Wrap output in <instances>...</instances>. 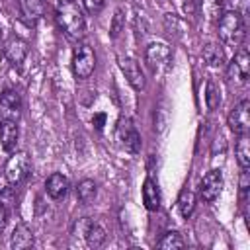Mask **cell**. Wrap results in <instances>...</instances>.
Here are the masks:
<instances>
[{
  "label": "cell",
  "instance_id": "d4e9b609",
  "mask_svg": "<svg viewBox=\"0 0 250 250\" xmlns=\"http://www.w3.org/2000/svg\"><path fill=\"white\" fill-rule=\"evenodd\" d=\"M201 0H184V12H186V16H189V18H195L197 14H199V10H201Z\"/></svg>",
  "mask_w": 250,
  "mask_h": 250
},
{
  "label": "cell",
  "instance_id": "d6986e66",
  "mask_svg": "<svg viewBox=\"0 0 250 250\" xmlns=\"http://www.w3.org/2000/svg\"><path fill=\"white\" fill-rule=\"evenodd\" d=\"M203 59L211 68H221L225 64V51L217 43H207L203 47Z\"/></svg>",
  "mask_w": 250,
  "mask_h": 250
},
{
  "label": "cell",
  "instance_id": "52a82bcc",
  "mask_svg": "<svg viewBox=\"0 0 250 250\" xmlns=\"http://www.w3.org/2000/svg\"><path fill=\"white\" fill-rule=\"evenodd\" d=\"M145 61L154 72H160V70L168 68V64L172 61V51L166 43H150L145 51Z\"/></svg>",
  "mask_w": 250,
  "mask_h": 250
},
{
  "label": "cell",
  "instance_id": "6da1fadb",
  "mask_svg": "<svg viewBox=\"0 0 250 250\" xmlns=\"http://www.w3.org/2000/svg\"><path fill=\"white\" fill-rule=\"evenodd\" d=\"M57 23L61 27V31L72 39V41H80L86 33V20L82 16V10L76 6L74 0H59L57 6Z\"/></svg>",
  "mask_w": 250,
  "mask_h": 250
},
{
  "label": "cell",
  "instance_id": "7c38bea8",
  "mask_svg": "<svg viewBox=\"0 0 250 250\" xmlns=\"http://www.w3.org/2000/svg\"><path fill=\"white\" fill-rule=\"evenodd\" d=\"M119 68L125 74L127 82L135 90H143L145 88V74H143V70H141V66H139V62L135 59H129V57L127 59H119Z\"/></svg>",
  "mask_w": 250,
  "mask_h": 250
},
{
  "label": "cell",
  "instance_id": "e0dca14e",
  "mask_svg": "<svg viewBox=\"0 0 250 250\" xmlns=\"http://www.w3.org/2000/svg\"><path fill=\"white\" fill-rule=\"evenodd\" d=\"M143 203L148 211H156L160 207V191L152 178H146L143 184Z\"/></svg>",
  "mask_w": 250,
  "mask_h": 250
},
{
  "label": "cell",
  "instance_id": "8992f818",
  "mask_svg": "<svg viewBox=\"0 0 250 250\" xmlns=\"http://www.w3.org/2000/svg\"><path fill=\"white\" fill-rule=\"evenodd\" d=\"M227 125L236 135H246L250 131V102L248 100H242L230 109L227 117Z\"/></svg>",
  "mask_w": 250,
  "mask_h": 250
},
{
  "label": "cell",
  "instance_id": "44dd1931",
  "mask_svg": "<svg viewBox=\"0 0 250 250\" xmlns=\"http://www.w3.org/2000/svg\"><path fill=\"white\" fill-rule=\"evenodd\" d=\"M234 154H236V160H238L240 168H248L250 166V139H248V135H240L238 137L236 146H234Z\"/></svg>",
  "mask_w": 250,
  "mask_h": 250
},
{
  "label": "cell",
  "instance_id": "30bf717a",
  "mask_svg": "<svg viewBox=\"0 0 250 250\" xmlns=\"http://www.w3.org/2000/svg\"><path fill=\"white\" fill-rule=\"evenodd\" d=\"M0 115L2 119H12V121H18V117L21 115V98L16 90L6 88L0 94Z\"/></svg>",
  "mask_w": 250,
  "mask_h": 250
},
{
  "label": "cell",
  "instance_id": "4dcf8cb0",
  "mask_svg": "<svg viewBox=\"0 0 250 250\" xmlns=\"http://www.w3.org/2000/svg\"><path fill=\"white\" fill-rule=\"evenodd\" d=\"M102 121H104V115H98V125H96L98 129H102Z\"/></svg>",
  "mask_w": 250,
  "mask_h": 250
},
{
  "label": "cell",
  "instance_id": "ac0fdd59",
  "mask_svg": "<svg viewBox=\"0 0 250 250\" xmlns=\"http://www.w3.org/2000/svg\"><path fill=\"white\" fill-rule=\"evenodd\" d=\"M20 8H21V14L31 21L43 18L47 12V6L43 0H20Z\"/></svg>",
  "mask_w": 250,
  "mask_h": 250
},
{
  "label": "cell",
  "instance_id": "603a6c76",
  "mask_svg": "<svg viewBox=\"0 0 250 250\" xmlns=\"http://www.w3.org/2000/svg\"><path fill=\"white\" fill-rule=\"evenodd\" d=\"M158 248H162V250H176V248H184V238L180 236V232H176V230H168V232H164L162 234V238L158 240V244H156Z\"/></svg>",
  "mask_w": 250,
  "mask_h": 250
},
{
  "label": "cell",
  "instance_id": "4fadbf2b",
  "mask_svg": "<svg viewBox=\"0 0 250 250\" xmlns=\"http://www.w3.org/2000/svg\"><path fill=\"white\" fill-rule=\"evenodd\" d=\"M4 57L14 64L20 66L23 62V59L27 57V43L20 37H12L10 41H6L4 45Z\"/></svg>",
  "mask_w": 250,
  "mask_h": 250
},
{
  "label": "cell",
  "instance_id": "4316f807",
  "mask_svg": "<svg viewBox=\"0 0 250 250\" xmlns=\"http://www.w3.org/2000/svg\"><path fill=\"white\" fill-rule=\"evenodd\" d=\"M82 2H84V8H86L90 14H98V12L102 10V6H104L105 0H82Z\"/></svg>",
  "mask_w": 250,
  "mask_h": 250
},
{
  "label": "cell",
  "instance_id": "1f68e13d",
  "mask_svg": "<svg viewBox=\"0 0 250 250\" xmlns=\"http://www.w3.org/2000/svg\"><path fill=\"white\" fill-rule=\"evenodd\" d=\"M236 2H242V4H244V2H246V0H236Z\"/></svg>",
  "mask_w": 250,
  "mask_h": 250
},
{
  "label": "cell",
  "instance_id": "484cf974",
  "mask_svg": "<svg viewBox=\"0 0 250 250\" xmlns=\"http://www.w3.org/2000/svg\"><path fill=\"white\" fill-rule=\"evenodd\" d=\"M207 8H209V16L213 20H219V16L223 14V2L221 0H207Z\"/></svg>",
  "mask_w": 250,
  "mask_h": 250
},
{
  "label": "cell",
  "instance_id": "277c9868",
  "mask_svg": "<svg viewBox=\"0 0 250 250\" xmlns=\"http://www.w3.org/2000/svg\"><path fill=\"white\" fill-rule=\"evenodd\" d=\"M27 174H29V156H27V152H23V150L14 152L8 158L6 166H4V176H6L8 184L10 186H20L27 178Z\"/></svg>",
  "mask_w": 250,
  "mask_h": 250
},
{
  "label": "cell",
  "instance_id": "5b68a950",
  "mask_svg": "<svg viewBox=\"0 0 250 250\" xmlns=\"http://www.w3.org/2000/svg\"><path fill=\"white\" fill-rule=\"evenodd\" d=\"M115 137H117L119 145H121L127 152L137 154V152L141 150V135H139V131L135 129V125L131 123V119L121 117V119L117 121Z\"/></svg>",
  "mask_w": 250,
  "mask_h": 250
},
{
  "label": "cell",
  "instance_id": "7402d4cb",
  "mask_svg": "<svg viewBox=\"0 0 250 250\" xmlns=\"http://www.w3.org/2000/svg\"><path fill=\"white\" fill-rule=\"evenodd\" d=\"M178 209H180L182 217L188 219L193 213V209H195V193L189 191V189H184L180 193V199H178Z\"/></svg>",
  "mask_w": 250,
  "mask_h": 250
},
{
  "label": "cell",
  "instance_id": "ffe728a7",
  "mask_svg": "<svg viewBox=\"0 0 250 250\" xmlns=\"http://www.w3.org/2000/svg\"><path fill=\"white\" fill-rule=\"evenodd\" d=\"M96 193H98V188H96L94 180H88L86 178V180H80L78 182V186H76V197H78V201L82 205H88L90 201H94Z\"/></svg>",
  "mask_w": 250,
  "mask_h": 250
},
{
  "label": "cell",
  "instance_id": "3957f363",
  "mask_svg": "<svg viewBox=\"0 0 250 250\" xmlns=\"http://www.w3.org/2000/svg\"><path fill=\"white\" fill-rule=\"evenodd\" d=\"M96 68V53L88 43H78L72 51V70L78 78H88Z\"/></svg>",
  "mask_w": 250,
  "mask_h": 250
},
{
  "label": "cell",
  "instance_id": "8fae6325",
  "mask_svg": "<svg viewBox=\"0 0 250 250\" xmlns=\"http://www.w3.org/2000/svg\"><path fill=\"white\" fill-rule=\"evenodd\" d=\"M76 229L84 234L86 244H88L90 248H100V246L105 242V230H104L98 223H94V221H90V219H86V217L76 223Z\"/></svg>",
  "mask_w": 250,
  "mask_h": 250
},
{
  "label": "cell",
  "instance_id": "f546056e",
  "mask_svg": "<svg viewBox=\"0 0 250 250\" xmlns=\"http://www.w3.org/2000/svg\"><path fill=\"white\" fill-rule=\"evenodd\" d=\"M240 189L248 191V168H242L240 172Z\"/></svg>",
  "mask_w": 250,
  "mask_h": 250
},
{
  "label": "cell",
  "instance_id": "f1b7e54d",
  "mask_svg": "<svg viewBox=\"0 0 250 250\" xmlns=\"http://www.w3.org/2000/svg\"><path fill=\"white\" fill-rule=\"evenodd\" d=\"M6 223H8V209H6L4 203H0V232L4 230Z\"/></svg>",
  "mask_w": 250,
  "mask_h": 250
},
{
  "label": "cell",
  "instance_id": "cb8c5ba5",
  "mask_svg": "<svg viewBox=\"0 0 250 250\" xmlns=\"http://www.w3.org/2000/svg\"><path fill=\"white\" fill-rule=\"evenodd\" d=\"M205 102H207L209 109H215L219 105V102H221V90H219L215 80H209L207 86H205Z\"/></svg>",
  "mask_w": 250,
  "mask_h": 250
},
{
  "label": "cell",
  "instance_id": "2e32d148",
  "mask_svg": "<svg viewBox=\"0 0 250 250\" xmlns=\"http://www.w3.org/2000/svg\"><path fill=\"white\" fill-rule=\"evenodd\" d=\"M45 189H47L49 197H53V199L64 197L66 191H68V180H66V176H62V174H59V172L51 174V176L47 178V182H45Z\"/></svg>",
  "mask_w": 250,
  "mask_h": 250
},
{
  "label": "cell",
  "instance_id": "7a4b0ae2",
  "mask_svg": "<svg viewBox=\"0 0 250 250\" xmlns=\"http://www.w3.org/2000/svg\"><path fill=\"white\" fill-rule=\"evenodd\" d=\"M217 33H219V39L230 47H238L242 41H244V20H242V14L238 10H229V12H223L217 20Z\"/></svg>",
  "mask_w": 250,
  "mask_h": 250
},
{
  "label": "cell",
  "instance_id": "5bb4252c",
  "mask_svg": "<svg viewBox=\"0 0 250 250\" xmlns=\"http://www.w3.org/2000/svg\"><path fill=\"white\" fill-rule=\"evenodd\" d=\"M18 137H20V131H18L16 121L2 119L0 121V145L6 152H14L16 145H18Z\"/></svg>",
  "mask_w": 250,
  "mask_h": 250
},
{
  "label": "cell",
  "instance_id": "9a60e30c",
  "mask_svg": "<svg viewBox=\"0 0 250 250\" xmlns=\"http://www.w3.org/2000/svg\"><path fill=\"white\" fill-rule=\"evenodd\" d=\"M33 242H35V238H33L31 229H29L27 225L20 223V225L14 229L12 238H10L12 248H14V250H27V248H31V246H33Z\"/></svg>",
  "mask_w": 250,
  "mask_h": 250
},
{
  "label": "cell",
  "instance_id": "83f0119b",
  "mask_svg": "<svg viewBox=\"0 0 250 250\" xmlns=\"http://www.w3.org/2000/svg\"><path fill=\"white\" fill-rule=\"evenodd\" d=\"M119 31H121V12H117V14H115V18H113L111 37H117V35H119Z\"/></svg>",
  "mask_w": 250,
  "mask_h": 250
},
{
  "label": "cell",
  "instance_id": "9c48e42d",
  "mask_svg": "<svg viewBox=\"0 0 250 250\" xmlns=\"http://www.w3.org/2000/svg\"><path fill=\"white\" fill-rule=\"evenodd\" d=\"M248 74H250V57L246 51H238L234 59L229 62L227 78L234 84H246Z\"/></svg>",
  "mask_w": 250,
  "mask_h": 250
},
{
  "label": "cell",
  "instance_id": "ba28073f",
  "mask_svg": "<svg viewBox=\"0 0 250 250\" xmlns=\"http://www.w3.org/2000/svg\"><path fill=\"white\" fill-rule=\"evenodd\" d=\"M221 189H223V172L221 170H209L199 184V197L205 203H211L219 197Z\"/></svg>",
  "mask_w": 250,
  "mask_h": 250
}]
</instances>
